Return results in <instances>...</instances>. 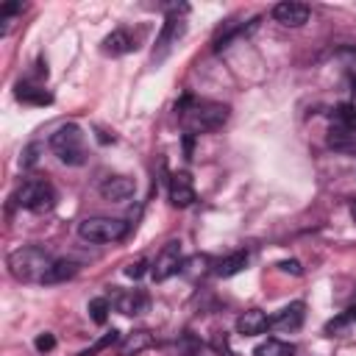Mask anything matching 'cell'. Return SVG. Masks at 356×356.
Instances as JSON below:
<instances>
[{"label":"cell","instance_id":"26","mask_svg":"<svg viewBox=\"0 0 356 356\" xmlns=\"http://www.w3.org/2000/svg\"><path fill=\"white\" fill-rule=\"evenodd\" d=\"M278 267H281L284 273H292V275H300V264H298V261H281Z\"/></svg>","mask_w":356,"mask_h":356},{"label":"cell","instance_id":"25","mask_svg":"<svg viewBox=\"0 0 356 356\" xmlns=\"http://www.w3.org/2000/svg\"><path fill=\"white\" fill-rule=\"evenodd\" d=\"M145 267H147V261H145V259H136V261H131V264L125 267V275H128V278H142V275H145Z\"/></svg>","mask_w":356,"mask_h":356},{"label":"cell","instance_id":"28","mask_svg":"<svg viewBox=\"0 0 356 356\" xmlns=\"http://www.w3.org/2000/svg\"><path fill=\"white\" fill-rule=\"evenodd\" d=\"M350 217H353V222H356V200H350Z\"/></svg>","mask_w":356,"mask_h":356},{"label":"cell","instance_id":"14","mask_svg":"<svg viewBox=\"0 0 356 356\" xmlns=\"http://www.w3.org/2000/svg\"><path fill=\"white\" fill-rule=\"evenodd\" d=\"M328 147H334L337 153H356V125H331Z\"/></svg>","mask_w":356,"mask_h":356},{"label":"cell","instance_id":"16","mask_svg":"<svg viewBox=\"0 0 356 356\" xmlns=\"http://www.w3.org/2000/svg\"><path fill=\"white\" fill-rule=\"evenodd\" d=\"M75 273H78V264H75L72 259H53V264L47 267L42 284H64V281H70Z\"/></svg>","mask_w":356,"mask_h":356},{"label":"cell","instance_id":"6","mask_svg":"<svg viewBox=\"0 0 356 356\" xmlns=\"http://www.w3.org/2000/svg\"><path fill=\"white\" fill-rule=\"evenodd\" d=\"M181 264H184V253H181V242H167L164 248H161V253L156 256V261H153V267H150V275H153V281H167L170 275H175V273H181Z\"/></svg>","mask_w":356,"mask_h":356},{"label":"cell","instance_id":"19","mask_svg":"<svg viewBox=\"0 0 356 356\" xmlns=\"http://www.w3.org/2000/svg\"><path fill=\"white\" fill-rule=\"evenodd\" d=\"M253 356H295V348L281 339H264L253 348Z\"/></svg>","mask_w":356,"mask_h":356},{"label":"cell","instance_id":"17","mask_svg":"<svg viewBox=\"0 0 356 356\" xmlns=\"http://www.w3.org/2000/svg\"><path fill=\"white\" fill-rule=\"evenodd\" d=\"M150 345H153V337H150V331H134V334H128V337L122 339V345H120V353H122V356H136V353L147 350Z\"/></svg>","mask_w":356,"mask_h":356},{"label":"cell","instance_id":"7","mask_svg":"<svg viewBox=\"0 0 356 356\" xmlns=\"http://www.w3.org/2000/svg\"><path fill=\"white\" fill-rule=\"evenodd\" d=\"M178 11H181V14H186L189 8H186V6H170V8H167V19H164V28H161L159 42H156V44H159V50H161V56H164V53H167V50H170L181 36H184V31H186V25H184V19L178 17ZM161 56H159V58H161Z\"/></svg>","mask_w":356,"mask_h":356},{"label":"cell","instance_id":"24","mask_svg":"<svg viewBox=\"0 0 356 356\" xmlns=\"http://www.w3.org/2000/svg\"><path fill=\"white\" fill-rule=\"evenodd\" d=\"M33 345H36V350H39V353H47V350H53V348H56V339H53V334H47V331H44V334H39V337H36V342H33Z\"/></svg>","mask_w":356,"mask_h":356},{"label":"cell","instance_id":"2","mask_svg":"<svg viewBox=\"0 0 356 356\" xmlns=\"http://www.w3.org/2000/svg\"><path fill=\"white\" fill-rule=\"evenodd\" d=\"M50 150L61 164L78 167L86 161V134L75 122H64L50 134Z\"/></svg>","mask_w":356,"mask_h":356},{"label":"cell","instance_id":"5","mask_svg":"<svg viewBox=\"0 0 356 356\" xmlns=\"http://www.w3.org/2000/svg\"><path fill=\"white\" fill-rule=\"evenodd\" d=\"M14 200H17V206H22V209H28V211L42 214V211H50V209L56 206V189H53L44 178H28V181H22V186L17 189Z\"/></svg>","mask_w":356,"mask_h":356},{"label":"cell","instance_id":"13","mask_svg":"<svg viewBox=\"0 0 356 356\" xmlns=\"http://www.w3.org/2000/svg\"><path fill=\"white\" fill-rule=\"evenodd\" d=\"M270 328V317L261 309H248L236 317V334L242 337H259Z\"/></svg>","mask_w":356,"mask_h":356},{"label":"cell","instance_id":"21","mask_svg":"<svg viewBox=\"0 0 356 356\" xmlns=\"http://www.w3.org/2000/svg\"><path fill=\"white\" fill-rule=\"evenodd\" d=\"M108 309H111V303H108L106 298H92V300H89V314H92V320H95L97 325H103V323L108 320Z\"/></svg>","mask_w":356,"mask_h":356},{"label":"cell","instance_id":"18","mask_svg":"<svg viewBox=\"0 0 356 356\" xmlns=\"http://www.w3.org/2000/svg\"><path fill=\"white\" fill-rule=\"evenodd\" d=\"M14 95H17L19 103H33V106H44V103L53 100L42 86H31V83H17V92Z\"/></svg>","mask_w":356,"mask_h":356},{"label":"cell","instance_id":"22","mask_svg":"<svg viewBox=\"0 0 356 356\" xmlns=\"http://www.w3.org/2000/svg\"><path fill=\"white\" fill-rule=\"evenodd\" d=\"M206 264H209L206 256H192V259H186V261L181 264V273H184L186 278H195L197 273H200V275L206 273Z\"/></svg>","mask_w":356,"mask_h":356},{"label":"cell","instance_id":"8","mask_svg":"<svg viewBox=\"0 0 356 356\" xmlns=\"http://www.w3.org/2000/svg\"><path fill=\"white\" fill-rule=\"evenodd\" d=\"M303 317H306V303L303 300H295L284 309H278L273 317H270V328H278V331H298L303 325Z\"/></svg>","mask_w":356,"mask_h":356},{"label":"cell","instance_id":"23","mask_svg":"<svg viewBox=\"0 0 356 356\" xmlns=\"http://www.w3.org/2000/svg\"><path fill=\"white\" fill-rule=\"evenodd\" d=\"M117 339H120V331H114V328H111V331H108V334H106L103 339H97V342H95L92 348H86V350H83L81 356H95V353H100V350H106L108 345H114Z\"/></svg>","mask_w":356,"mask_h":356},{"label":"cell","instance_id":"3","mask_svg":"<svg viewBox=\"0 0 356 356\" xmlns=\"http://www.w3.org/2000/svg\"><path fill=\"white\" fill-rule=\"evenodd\" d=\"M50 264H53V259L36 245L17 248L8 253V273L17 281H42Z\"/></svg>","mask_w":356,"mask_h":356},{"label":"cell","instance_id":"12","mask_svg":"<svg viewBox=\"0 0 356 356\" xmlns=\"http://www.w3.org/2000/svg\"><path fill=\"white\" fill-rule=\"evenodd\" d=\"M170 203L175 209H186L195 203V186H192V178L186 172H175L170 178Z\"/></svg>","mask_w":356,"mask_h":356},{"label":"cell","instance_id":"1","mask_svg":"<svg viewBox=\"0 0 356 356\" xmlns=\"http://www.w3.org/2000/svg\"><path fill=\"white\" fill-rule=\"evenodd\" d=\"M175 111L181 117V125L189 136L195 134H209L225 125L231 108L225 103H211V100H195V97H181V103H175Z\"/></svg>","mask_w":356,"mask_h":356},{"label":"cell","instance_id":"20","mask_svg":"<svg viewBox=\"0 0 356 356\" xmlns=\"http://www.w3.org/2000/svg\"><path fill=\"white\" fill-rule=\"evenodd\" d=\"M245 264H248V253L245 250H236V253H231V256H225V259L217 261V275H222V278L236 275Z\"/></svg>","mask_w":356,"mask_h":356},{"label":"cell","instance_id":"4","mask_svg":"<svg viewBox=\"0 0 356 356\" xmlns=\"http://www.w3.org/2000/svg\"><path fill=\"white\" fill-rule=\"evenodd\" d=\"M78 236L83 242H95V245L120 242L122 236H128V222H122L117 217H86L78 222Z\"/></svg>","mask_w":356,"mask_h":356},{"label":"cell","instance_id":"9","mask_svg":"<svg viewBox=\"0 0 356 356\" xmlns=\"http://www.w3.org/2000/svg\"><path fill=\"white\" fill-rule=\"evenodd\" d=\"M273 17H275V22H281L286 28H300L303 22H309V6L286 0V3H278L273 8Z\"/></svg>","mask_w":356,"mask_h":356},{"label":"cell","instance_id":"27","mask_svg":"<svg viewBox=\"0 0 356 356\" xmlns=\"http://www.w3.org/2000/svg\"><path fill=\"white\" fill-rule=\"evenodd\" d=\"M17 11H22V3H8V6H3V19L11 17V14H17Z\"/></svg>","mask_w":356,"mask_h":356},{"label":"cell","instance_id":"15","mask_svg":"<svg viewBox=\"0 0 356 356\" xmlns=\"http://www.w3.org/2000/svg\"><path fill=\"white\" fill-rule=\"evenodd\" d=\"M131 50H136V42L128 31H111L103 39V53H108V56H122V53H131Z\"/></svg>","mask_w":356,"mask_h":356},{"label":"cell","instance_id":"10","mask_svg":"<svg viewBox=\"0 0 356 356\" xmlns=\"http://www.w3.org/2000/svg\"><path fill=\"white\" fill-rule=\"evenodd\" d=\"M147 306H150V298L142 289H122V292L114 295V309L122 312V314H128V317L147 312Z\"/></svg>","mask_w":356,"mask_h":356},{"label":"cell","instance_id":"11","mask_svg":"<svg viewBox=\"0 0 356 356\" xmlns=\"http://www.w3.org/2000/svg\"><path fill=\"white\" fill-rule=\"evenodd\" d=\"M134 192H136V184H134V178H128V175H108V178L100 184V195H103L106 200H114V203L128 200Z\"/></svg>","mask_w":356,"mask_h":356}]
</instances>
